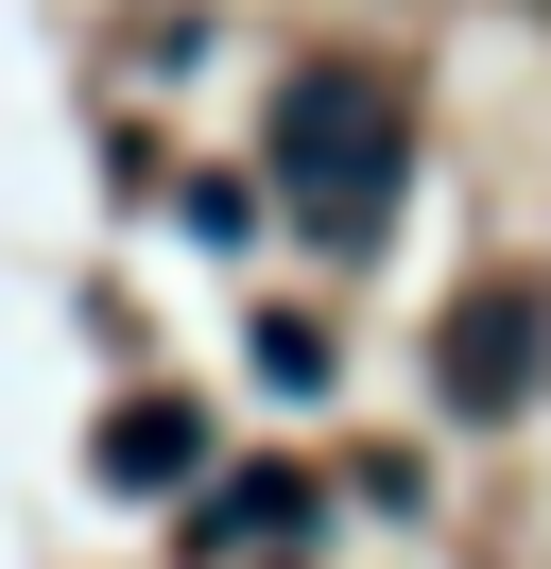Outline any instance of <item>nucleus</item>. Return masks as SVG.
<instances>
[{"label": "nucleus", "instance_id": "f257e3e1", "mask_svg": "<svg viewBox=\"0 0 551 569\" xmlns=\"http://www.w3.org/2000/svg\"><path fill=\"white\" fill-rule=\"evenodd\" d=\"M397 156H413L397 87H362V70H310V87H276V190H293L328 242H362V224H379Z\"/></svg>", "mask_w": 551, "mask_h": 569}, {"label": "nucleus", "instance_id": "f03ea898", "mask_svg": "<svg viewBox=\"0 0 551 569\" xmlns=\"http://www.w3.org/2000/svg\"><path fill=\"white\" fill-rule=\"evenodd\" d=\"M534 362H551V293L482 277L465 311H448V397H465V415H517V397H534Z\"/></svg>", "mask_w": 551, "mask_h": 569}, {"label": "nucleus", "instance_id": "7ed1b4c3", "mask_svg": "<svg viewBox=\"0 0 551 569\" xmlns=\"http://www.w3.org/2000/svg\"><path fill=\"white\" fill-rule=\"evenodd\" d=\"M103 466H121V483H172V466H190V415H172V397H138V415H103Z\"/></svg>", "mask_w": 551, "mask_h": 569}]
</instances>
